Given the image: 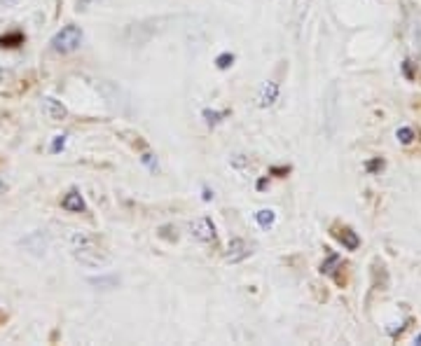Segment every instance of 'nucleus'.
Instances as JSON below:
<instances>
[{
  "instance_id": "1",
  "label": "nucleus",
  "mask_w": 421,
  "mask_h": 346,
  "mask_svg": "<svg viewBox=\"0 0 421 346\" xmlns=\"http://www.w3.org/2000/svg\"><path fill=\"white\" fill-rule=\"evenodd\" d=\"M68 243H71L73 258L78 260L80 265L91 267V269H101V267L110 265V255L101 248V246H98V241L94 239V236L87 234V232H73Z\"/></svg>"
},
{
  "instance_id": "2",
  "label": "nucleus",
  "mask_w": 421,
  "mask_h": 346,
  "mask_svg": "<svg viewBox=\"0 0 421 346\" xmlns=\"http://www.w3.org/2000/svg\"><path fill=\"white\" fill-rule=\"evenodd\" d=\"M82 28L75 26V24H68L59 30V33L52 38V50L59 52V54H71L75 50H80L82 45Z\"/></svg>"
},
{
  "instance_id": "3",
  "label": "nucleus",
  "mask_w": 421,
  "mask_h": 346,
  "mask_svg": "<svg viewBox=\"0 0 421 346\" xmlns=\"http://www.w3.org/2000/svg\"><path fill=\"white\" fill-rule=\"evenodd\" d=\"M96 89L101 91V96L108 101V105H113L117 113H127L129 110V94L125 89L120 87V84L108 82V80H101L96 84Z\"/></svg>"
},
{
  "instance_id": "4",
  "label": "nucleus",
  "mask_w": 421,
  "mask_h": 346,
  "mask_svg": "<svg viewBox=\"0 0 421 346\" xmlns=\"http://www.w3.org/2000/svg\"><path fill=\"white\" fill-rule=\"evenodd\" d=\"M155 21H139V24H129L125 28V42L127 45H136V47H141V45H145L150 40L152 35H155Z\"/></svg>"
},
{
  "instance_id": "5",
  "label": "nucleus",
  "mask_w": 421,
  "mask_h": 346,
  "mask_svg": "<svg viewBox=\"0 0 421 346\" xmlns=\"http://www.w3.org/2000/svg\"><path fill=\"white\" fill-rule=\"evenodd\" d=\"M190 234H192L199 243H216V227H213V222L209 218H204V215L192 220Z\"/></svg>"
},
{
  "instance_id": "6",
  "label": "nucleus",
  "mask_w": 421,
  "mask_h": 346,
  "mask_svg": "<svg viewBox=\"0 0 421 346\" xmlns=\"http://www.w3.org/2000/svg\"><path fill=\"white\" fill-rule=\"evenodd\" d=\"M279 101V82H265L263 89L258 94V105L260 108H272L274 103Z\"/></svg>"
},
{
  "instance_id": "7",
  "label": "nucleus",
  "mask_w": 421,
  "mask_h": 346,
  "mask_svg": "<svg viewBox=\"0 0 421 346\" xmlns=\"http://www.w3.org/2000/svg\"><path fill=\"white\" fill-rule=\"evenodd\" d=\"M42 110L45 115L52 120V122H64L68 117V110H66V105H61V101H57V98H42Z\"/></svg>"
},
{
  "instance_id": "8",
  "label": "nucleus",
  "mask_w": 421,
  "mask_h": 346,
  "mask_svg": "<svg viewBox=\"0 0 421 346\" xmlns=\"http://www.w3.org/2000/svg\"><path fill=\"white\" fill-rule=\"evenodd\" d=\"M248 243L243 239H232L227 246V263H241L248 258Z\"/></svg>"
},
{
  "instance_id": "9",
  "label": "nucleus",
  "mask_w": 421,
  "mask_h": 346,
  "mask_svg": "<svg viewBox=\"0 0 421 346\" xmlns=\"http://www.w3.org/2000/svg\"><path fill=\"white\" fill-rule=\"evenodd\" d=\"M61 206H64L66 211H71V213H82L84 209H87V204H84V199L78 190H71L68 195L61 199Z\"/></svg>"
},
{
  "instance_id": "10",
  "label": "nucleus",
  "mask_w": 421,
  "mask_h": 346,
  "mask_svg": "<svg viewBox=\"0 0 421 346\" xmlns=\"http://www.w3.org/2000/svg\"><path fill=\"white\" fill-rule=\"evenodd\" d=\"M335 236H337V241H340L344 248L347 250H356L358 246H361V241H358V236H356V232H351L349 227H342V229H337L335 232Z\"/></svg>"
},
{
  "instance_id": "11",
  "label": "nucleus",
  "mask_w": 421,
  "mask_h": 346,
  "mask_svg": "<svg viewBox=\"0 0 421 346\" xmlns=\"http://www.w3.org/2000/svg\"><path fill=\"white\" fill-rule=\"evenodd\" d=\"M255 220L263 229H272L274 222H277V213H274L272 209H263V211L255 213Z\"/></svg>"
},
{
  "instance_id": "12",
  "label": "nucleus",
  "mask_w": 421,
  "mask_h": 346,
  "mask_svg": "<svg viewBox=\"0 0 421 346\" xmlns=\"http://www.w3.org/2000/svg\"><path fill=\"white\" fill-rule=\"evenodd\" d=\"M309 5H311V0H295V17H293L295 26L302 24V19H304V14H307Z\"/></svg>"
},
{
  "instance_id": "13",
  "label": "nucleus",
  "mask_w": 421,
  "mask_h": 346,
  "mask_svg": "<svg viewBox=\"0 0 421 346\" xmlns=\"http://www.w3.org/2000/svg\"><path fill=\"white\" fill-rule=\"evenodd\" d=\"M227 117V113L223 110V113H218V110H204V120L209 122L211 127H216V125H220Z\"/></svg>"
},
{
  "instance_id": "14",
  "label": "nucleus",
  "mask_w": 421,
  "mask_h": 346,
  "mask_svg": "<svg viewBox=\"0 0 421 346\" xmlns=\"http://www.w3.org/2000/svg\"><path fill=\"white\" fill-rule=\"evenodd\" d=\"M398 141L400 143H405V145H410L412 141H415V132H412L410 127H403V129H398Z\"/></svg>"
},
{
  "instance_id": "15",
  "label": "nucleus",
  "mask_w": 421,
  "mask_h": 346,
  "mask_svg": "<svg viewBox=\"0 0 421 346\" xmlns=\"http://www.w3.org/2000/svg\"><path fill=\"white\" fill-rule=\"evenodd\" d=\"M232 64H234V57H232V54H227V52L220 54V57L216 59V66L220 68V71H227V68L232 66Z\"/></svg>"
},
{
  "instance_id": "16",
  "label": "nucleus",
  "mask_w": 421,
  "mask_h": 346,
  "mask_svg": "<svg viewBox=\"0 0 421 346\" xmlns=\"http://www.w3.org/2000/svg\"><path fill=\"white\" fill-rule=\"evenodd\" d=\"M24 40V38H21L19 33H14V35H5V38H0V45H3V47H17V45Z\"/></svg>"
},
{
  "instance_id": "17",
  "label": "nucleus",
  "mask_w": 421,
  "mask_h": 346,
  "mask_svg": "<svg viewBox=\"0 0 421 346\" xmlns=\"http://www.w3.org/2000/svg\"><path fill=\"white\" fill-rule=\"evenodd\" d=\"M66 145V136H54V143H52V152H59Z\"/></svg>"
},
{
  "instance_id": "18",
  "label": "nucleus",
  "mask_w": 421,
  "mask_h": 346,
  "mask_svg": "<svg viewBox=\"0 0 421 346\" xmlns=\"http://www.w3.org/2000/svg\"><path fill=\"white\" fill-rule=\"evenodd\" d=\"M10 80H12V73L5 71V68H0V84H5V82H10Z\"/></svg>"
},
{
  "instance_id": "19",
  "label": "nucleus",
  "mask_w": 421,
  "mask_h": 346,
  "mask_svg": "<svg viewBox=\"0 0 421 346\" xmlns=\"http://www.w3.org/2000/svg\"><path fill=\"white\" fill-rule=\"evenodd\" d=\"M5 190H7V185H5V180L0 178V195H5Z\"/></svg>"
},
{
  "instance_id": "20",
  "label": "nucleus",
  "mask_w": 421,
  "mask_h": 346,
  "mask_svg": "<svg viewBox=\"0 0 421 346\" xmlns=\"http://www.w3.org/2000/svg\"><path fill=\"white\" fill-rule=\"evenodd\" d=\"M204 199L209 202V199H213V192H209V190H204Z\"/></svg>"
},
{
  "instance_id": "21",
  "label": "nucleus",
  "mask_w": 421,
  "mask_h": 346,
  "mask_svg": "<svg viewBox=\"0 0 421 346\" xmlns=\"http://www.w3.org/2000/svg\"><path fill=\"white\" fill-rule=\"evenodd\" d=\"M417 342H419V344H421V335H419V337H417Z\"/></svg>"
}]
</instances>
